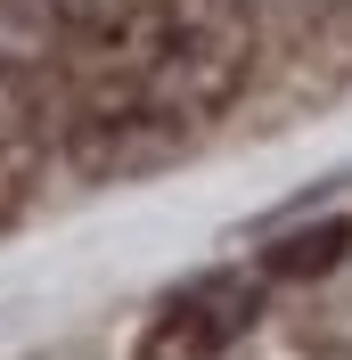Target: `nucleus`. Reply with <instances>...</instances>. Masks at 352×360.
<instances>
[{"mask_svg":"<svg viewBox=\"0 0 352 360\" xmlns=\"http://www.w3.org/2000/svg\"><path fill=\"white\" fill-rule=\"evenodd\" d=\"M254 0H156L148 49H139V90L156 115L205 123L254 82Z\"/></svg>","mask_w":352,"mask_h":360,"instance_id":"f257e3e1","label":"nucleus"},{"mask_svg":"<svg viewBox=\"0 0 352 360\" xmlns=\"http://www.w3.org/2000/svg\"><path fill=\"white\" fill-rule=\"evenodd\" d=\"M74 33V0H0V90L8 98H42Z\"/></svg>","mask_w":352,"mask_h":360,"instance_id":"f03ea898","label":"nucleus"},{"mask_svg":"<svg viewBox=\"0 0 352 360\" xmlns=\"http://www.w3.org/2000/svg\"><path fill=\"white\" fill-rule=\"evenodd\" d=\"M230 328H238V311H221V287H189L139 328L132 360H221Z\"/></svg>","mask_w":352,"mask_h":360,"instance_id":"7ed1b4c3","label":"nucleus"},{"mask_svg":"<svg viewBox=\"0 0 352 360\" xmlns=\"http://www.w3.org/2000/svg\"><path fill=\"white\" fill-rule=\"evenodd\" d=\"M352 262V221H320V229H295V238H279V246L263 254L270 278H320V270Z\"/></svg>","mask_w":352,"mask_h":360,"instance_id":"20e7f679","label":"nucleus"},{"mask_svg":"<svg viewBox=\"0 0 352 360\" xmlns=\"http://www.w3.org/2000/svg\"><path fill=\"white\" fill-rule=\"evenodd\" d=\"M311 360H352V344H320V352H311Z\"/></svg>","mask_w":352,"mask_h":360,"instance_id":"39448f33","label":"nucleus"}]
</instances>
